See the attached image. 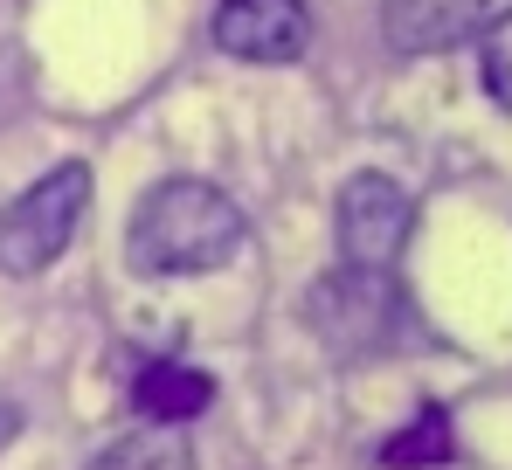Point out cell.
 I'll return each instance as SVG.
<instances>
[{
	"label": "cell",
	"mask_w": 512,
	"mask_h": 470,
	"mask_svg": "<svg viewBox=\"0 0 512 470\" xmlns=\"http://www.w3.org/2000/svg\"><path fill=\"white\" fill-rule=\"evenodd\" d=\"M250 242V215L215 187V180H160L125 229V256L146 277H208L229 270Z\"/></svg>",
	"instance_id": "obj_1"
},
{
	"label": "cell",
	"mask_w": 512,
	"mask_h": 470,
	"mask_svg": "<svg viewBox=\"0 0 512 470\" xmlns=\"http://www.w3.org/2000/svg\"><path fill=\"white\" fill-rule=\"evenodd\" d=\"M90 215V166L84 159H63L49 166L28 194H14L0 208V270L7 277H42L70 256V242Z\"/></svg>",
	"instance_id": "obj_2"
},
{
	"label": "cell",
	"mask_w": 512,
	"mask_h": 470,
	"mask_svg": "<svg viewBox=\"0 0 512 470\" xmlns=\"http://www.w3.org/2000/svg\"><path fill=\"white\" fill-rule=\"evenodd\" d=\"M305 325L326 353L340 360H367L381 353L395 332H402V291L388 270H360V263H340L326 270L312 291H305Z\"/></svg>",
	"instance_id": "obj_3"
},
{
	"label": "cell",
	"mask_w": 512,
	"mask_h": 470,
	"mask_svg": "<svg viewBox=\"0 0 512 470\" xmlns=\"http://www.w3.org/2000/svg\"><path fill=\"white\" fill-rule=\"evenodd\" d=\"M340 263H360V270H395L409 235H416V201L388 180V173H353L340 187Z\"/></svg>",
	"instance_id": "obj_4"
},
{
	"label": "cell",
	"mask_w": 512,
	"mask_h": 470,
	"mask_svg": "<svg viewBox=\"0 0 512 470\" xmlns=\"http://www.w3.org/2000/svg\"><path fill=\"white\" fill-rule=\"evenodd\" d=\"M312 42L305 0H215V49L236 63H298Z\"/></svg>",
	"instance_id": "obj_5"
},
{
	"label": "cell",
	"mask_w": 512,
	"mask_h": 470,
	"mask_svg": "<svg viewBox=\"0 0 512 470\" xmlns=\"http://www.w3.org/2000/svg\"><path fill=\"white\" fill-rule=\"evenodd\" d=\"M485 28V0H381V35L395 56H443Z\"/></svg>",
	"instance_id": "obj_6"
},
{
	"label": "cell",
	"mask_w": 512,
	"mask_h": 470,
	"mask_svg": "<svg viewBox=\"0 0 512 470\" xmlns=\"http://www.w3.org/2000/svg\"><path fill=\"white\" fill-rule=\"evenodd\" d=\"M132 401H139V415H146V422H167V429H180V422H194V415H201V408L215 401V381H208L201 367H180V360H153V367L139 374Z\"/></svg>",
	"instance_id": "obj_7"
},
{
	"label": "cell",
	"mask_w": 512,
	"mask_h": 470,
	"mask_svg": "<svg viewBox=\"0 0 512 470\" xmlns=\"http://www.w3.org/2000/svg\"><path fill=\"white\" fill-rule=\"evenodd\" d=\"M90 470H194V450L167 422H139L132 436H118L111 450H97Z\"/></svg>",
	"instance_id": "obj_8"
},
{
	"label": "cell",
	"mask_w": 512,
	"mask_h": 470,
	"mask_svg": "<svg viewBox=\"0 0 512 470\" xmlns=\"http://www.w3.org/2000/svg\"><path fill=\"white\" fill-rule=\"evenodd\" d=\"M457 457V443H450V415L443 408H423L409 429H395L388 443H381V464L388 470H436Z\"/></svg>",
	"instance_id": "obj_9"
},
{
	"label": "cell",
	"mask_w": 512,
	"mask_h": 470,
	"mask_svg": "<svg viewBox=\"0 0 512 470\" xmlns=\"http://www.w3.org/2000/svg\"><path fill=\"white\" fill-rule=\"evenodd\" d=\"M478 70H485V90L512 111V7L478 35Z\"/></svg>",
	"instance_id": "obj_10"
}]
</instances>
